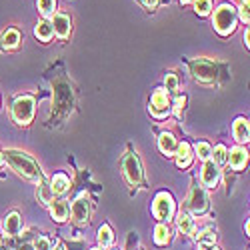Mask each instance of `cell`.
<instances>
[{
    "label": "cell",
    "mask_w": 250,
    "mask_h": 250,
    "mask_svg": "<svg viewBox=\"0 0 250 250\" xmlns=\"http://www.w3.org/2000/svg\"><path fill=\"white\" fill-rule=\"evenodd\" d=\"M196 154L200 160H210V154H212V146L208 142H198L196 144Z\"/></svg>",
    "instance_id": "f1b7e54d"
},
{
    "label": "cell",
    "mask_w": 250,
    "mask_h": 250,
    "mask_svg": "<svg viewBox=\"0 0 250 250\" xmlns=\"http://www.w3.org/2000/svg\"><path fill=\"white\" fill-rule=\"evenodd\" d=\"M36 196H38V200L42 202V204H50V200H52V190H50V184H46L44 180L40 182V186L36 188Z\"/></svg>",
    "instance_id": "cb8c5ba5"
},
{
    "label": "cell",
    "mask_w": 250,
    "mask_h": 250,
    "mask_svg": "<svg viewBox=\"0 0 250 250\" xmlns=\"http://www.w3.org/2000/svg\"><path fill=\"white\" fill-rule=\"evenodd\" d=\"M108 250H118V248H108Z\"/></svg>",
    "instance_id": "ab89813d"
},
{
    "label": "cell",
    "mask_w": 250,
    "mask_h": 250,
    "mask_svg": "<svg viewBox=\"0 0 250 250\" xmlns=\"http://www.w3.org/2000/svg\"><path fill=\"white\" fill-rule=\"evenodd\" d=\"M174 154H176V164L180 166V168H188V166L192 164L194 154H192V148H190V144H188V142L178 144Z\"/></svg>",
    "instance_id": "4fadbf2b"
},
{
    "label": "cell",
    "mask_w": 250,
    "mask_h": 250,
    "mask_svg": "<svg viewBox=\"0 0 250 250\" xmlns=\"http://www.w3.org/2000/svg\"><path fill=\"white\" fill-rule=\"evenodd\" d=\"M174 198L168 194V192H158L156 198H154V204H152V212L158 220L162 222H168L172 216H174Z\"/></svg>",
    "instance_id": "277c9868"
},
{
    "label": "cell",
    "mask_w": 250,
    "mask_h": 250,
    "mask_svg": "<svg viewBox=\"0 0 250 250\" xmlns=\"http://www.w3.org/2000/svg\"><path fill=\"white\" fill-rule=\"evenodd\" d=\"M54 250H64V246H62V244H58V246H56Z\"/></svg>",
    "instance_id": "8d00e7d4"
},
{
    "label": "cell",
    "mask_w": 250,
    "mask_h": 250,
    "mask_svg": "<svg viewBox=\"0 0 250 250\" xmlns=\"http://www.w3.org/2000/svg\"><path fill=\"white\" fill-rule=\"evenodd\" d=\"M164 84H166V92H174V90H178V78H176V74H166Z\"/></svg>",
    "instance_id": "f546056e"
},
{
    "label": "cell",
    "mask_w": 250,
    "mask_h": 250,
    "mask_svg": "<svg viewBox=\"0 0 250 250\" xmlns=\"http://www.w3.org/2000/svg\"><path fill=\"white\" fill-rule=\"evenodd\" d=\"M92 250H100V248H92Z\"/></svg>",
    "instance_id": "60d3db41"
},
{
    "label": "cell",
    "mask_w": 250,
    "mask_h": 250,
    "mask_svg": "<svg viewBox=\"0 0 250 250\" xmlns=\"http://www.w3.org/2000/svg\"><path fill=\"white\" fill-rule=\"evenodd\" d=\"M236 12H238L236 16H240L242 22H246V24H248V20H250V14H248V0H246V2H240V8H238Z\"/></svg>",
    "instance_id": "1f68e13d"
},
{
    "label": "cell",
    "mask_w": 250,
    "mask_h": 250,
    "mask_svg": "<svg viewBox=\"0 0 250 250\" xmlns=\"http://www.w3.org/2000/svg\"><path fill=\"white\" fill-rule=\"evenodd\" d=\"M232 132H234V138L238 144H246L248 142V136H250V128H248V120L246 118H236L234 124H232Z\"/></svg>",
    "instance_id": "2e32d148"
},
{
    "label": "cell",
    "mask_w": 250,
    "mask_h": 250,
    "mask_svg": "<svg viewBox=\"0 0 250 250\" xmlns=\"http://www.w3.org/2000/svg\"><path fill=\"white\" fill-rule=\"evenodd\" d=\"M122 168H124V176H126V180H128L132 186H136V184L142 182V164H140L138 154H134V152L126 154Z\"/></svg>",
    "instance_id": "8992f818"
},
{
    "label": "cell",
    "mask_w": 250,
    "mask_h": 250,
    "mask_svg": "<svg viewBox=\"0 0 250 250\" xmlns=\"http://www.w3.org/2000/svg\"><path fill=\"white\" fill-rule=\"evenodd\" d=\"M142 2H144V6L150 8V10H154L158 6V0H142Z\"/></svg>",
    "instance_id": "836d02e7"
},
{
    "label": "cell",
    "mask_w": 250,
    "mask_h": 250,
    "mask_svg": "<svg viewBox=\"0 0 250 250\" xmlns=\"http://www.w3.org/2000/svg\"><path fill=\"white\" fill-rule=\"evenodd\" d=\"M240 2H246V0H240Z\"/></svg>",
    "instance_id": "b9f144b4"
},
{
    "label": "cell",
    "mask_w": 250,
    "mask_h": 250,
    "mask_svg": "<svg viewBox=\"0 0 250 250\" xmlns=\"http://www.w3.org/2000/svg\"><path fill=\"white\" fill-rule=\"evenodd\" d=\"M68 188H70V178H68L66 174L58 172V174L52 176V180H50V190H52V194L62 196V194L68 192Z\"/></svg>",
    "instance_id": "5bb4252c"
},
{
    "label": "cell",
    "mask_w": 250,
    "mask_h": 250,
    "mask_svg": "<svg viewBox=\"0 0 250 250\" xmlns=\"http://www.w3.org/2000/svg\"><path fill=\"white\" fill-rule=\"evenodd\" d=\"M70 214H72V220L76 224H88L90 220V198L82 192L74 202H72V208H70Z\"/></svg>",
    "instance_id": "52a82bcc"
},
{
    "label": "cell",
    "mask_w": 250,
    "mask_h": 250,
    "mask_svg": "<svg viewBox=\"0 0 250 250\" xmlns=\"http://www.w3.org/2000/svg\"><path fill=\"white\" fill-rule=\"evenodd\" d=\"M150 114L154 118H166L170 114V96L164 88H158L150 96Z\"/></svg>",
    "instance_id": "5b68a950"
},
{
    "label": "cell",
    "mask_w": 250,
    "mask_h": 250,
    "mask_svg": "<svg viewBox=\"0 0 250 250\" xmlns=\"http://www.w3.org/2000/svg\"><path fill=\"white\" fill-rule=\"evenodd\" d=\"M236 8L230 6V4H220L214 12V18H212V26L218 34L222 36H228V34H232L234 28H236Z\"/></svg>",
    "instance_id": "7a4b0ae2"
},
{
    "label": "cell",
    "mask_w": 250,
    "mask_h": 250,
    "mask_svg": "<svg viewBox=\"0 0 250 250\" xmlns=\"http://www.w3.org/2000/svg\"><path fill=\"white\" fill-rule=\"evenodd\" d=\"M34 250H52V242H50L46 236H40V238L34 242Z\"/></svg>",
    "instance_id": "4dcf8cb0"
},
{
    "label": "cell",
    "mask_w": 250,
    "mask_h": 250,
    "mask_svg": "<svg viewBox=\"0 0 250 250\" xmlns=\"http://www.w3.org/2000/svg\"><path fill=\"white\" fill-rule=\"evenodd\" d=\"M34 106H36L34 96H30V94L18 96L12 104V118L16 120V124H20V126L30 124L34 118Z\"/></svg>",
    "instance_id": "3957f363"
},
{
    "label": "cell",
    "mask_w": 250,
    "mask_h": 250,
    "mask_svg": "<svg viewBox=\"0 0 250 250\" xmlns=\"http://www.w3.org/2000/svg\"><path fill=\"white\" fill-rule=\"evenodd\" d=\"M50 214L56 222H64L70 214V206H68V200H54L50 204Z\"/></svg>",
    "instance_id": "9a60e30c"
},
{
    "label": "cell",
    "mask_w": 250,
    "mask_h": 250,
    "mask_svg": "<svg viewBox=\"0 0 250 250\" xmlns=\"http://www.w3.org/2000/svg\"><path fill=\"white\" fill-rule=\"evenodd\" d=\"M192 72H194V78L200 80V82H212L216 78V66L212 62L208 60H196L192 64Z\"/></svg>",
    "instance_id": "30bf717a"
},
{
    "label": "cell",
    "mask_w": 250,
    "mask_h": 250,
    "mask_svg": "<svg viewBox=\"0 0 250 250\" xmlns=\"http://www.w3.org/2000/svg\"><path fill=\"white\" fill-rule=\"evenodd\" d=\"M194 228H196V222L190 214H180L178 216V230L182 234H194Z\"/></svg>",
    "instance_id": "7402d4cb"
},
{
    "label": "cell",
    "mask_w": 250,
    "mask_h": 250,
    "mask_svg": "<svg viewBox=\"0 0 250 250\" xmlns=\"http://www.w3.org/2000/svg\"><path fill=\"white\" fill-rule=\"evenodd\" d=\"M200 250H218L216 244H206V246H200Z\"/></svg>",
    "instance_id": "d590c367"
},
{
    "label": "cell",
    "mask_w": 250,
    "mask_h": 250,
    "mask_svg": "<svg viewBox=\"0 0 250 250\" xmlns=\"http://www.w3.org/2000/svg\"><path fill=\"white\" fill-rule=\"evenodd\" d=\"M20 230H22V216L18 212H10L4 220V232L8 236H16Z\"/></svg>",
    "instance_id": "e0dca14e"
},
{
    "label": "cell",
    "mask_w": 250,
    "mask_h": 250,
    "mask_svg": "<svg viewBox=\"0 0 250 250\" xmlns=\"http://www.w3.org/2000/svg\"><path fill=\"white\" fill-rule=\"evenodd\" d=\"M34 34L38 40H42V42H48V40L54 36V30H52V24L46 22V20H40V22L34 26Z\"/></svg>",
    "instance_id": "d6986e66"
},
{
    "label": "cell",
    "mask_w": 250,
    "mask_h": 250,
    "mask_svg": "<svg viewBox=\"0 0 250 250\" xmlns=\"http://www.w3.org/2000/svg\"><path fill=\"white\" fill-rule=\"evenodd\" d=\"M154 242L158 246H166L170 242V228L166 226V224H158L154 228Z\"/></svg>",
    "instance_id": "603a6c76"
},
{
    "label": "cell",
    "mask_w": 250,
    "mask_h": 250,
    "mask_svg": "<svg viewBox=\"0 0 250 250\" xmlns=\"http://www.w3.org/2000/svg\"><path fill=\"white\" fill-rule=\"evenodd\" d=\"M212 10V0H194V12L200 16L210 14Z\"/></svg>",
    "instance_id": "83f0119b"
},
{
    "label": "cell",
    "mask_w": 250,
    "mask_h": 250,
    "mask_svg": "<svg viewBox=\"0 0 250 250\" xmlns=\"http://www.w3.org/2000/svg\"><path fill=\"white\" fill-rule=\"evenodd\" d=\"M52 30H54V34L58 36V38H62V40H66L68 36H70V16L68 14H64V12H56L54 16H52Z\"/></svg>",
    "instance_id": "8fae6325"
},
{
    "label": "cell",
    "mask_w": 250,
    "mask_h": 250,
    "mask_svg": "<svg viewBox=\"0 0 250 250\" xmlns=\"http://www.w3.org/2000/svg\"><path fill=\"white\" fill-rule=\"evenodd\" d=\"M38 10L44 18H50L54 16V10H56V0H38Z\"/></svg>",
    "instance_id": "d4e9b609"
},
{
    "label": "cell",
    "mask_w": 250,
    "mask_h": 250,
    "mask_svg": "<svg viewBox=\"0 0 250 250\" xmlns=\"http://www.w3.org/2000/svg\"><path fill=\"white\" fill-rule=\"evenodd\" d=\"M114 242V234H112V228L108 224H102L100 230H98V244L102 248H110Z\"/></svg>",
    "instance_id": "44dd1931"
},
{
    "label": "cell",
    "mask_w": 250,
    "mask_h": 250,
    "mask_svg": "<svg viewBox=\"0 0 250 250\" xmlns=\"http://www.w3.org/2000/svg\"><path fill=\"white\" fill-rule=\"evenodd\" d=\"M2 160H4V156H2V152H0V166H2Z\"/></svg>",
    "instance_id": "74e56055"
},
{
    "label": "cell",
    "mask_w": 250,
    "mask_h": 250,
    "mask_svg": "<svg viewBox=\"0 0 250 250\" xmlns=\"http://www.w3.org/2000/svg\"><path fill=\"white\" fill-rule=\"evenodd\" d=\"M226 156H228L226 146H224V144H218V146L212 150V154H210V160H212L216 166H222V164H226Z\"/></svg>",
    "instance_id": "484cf974"
},
{
    "label": "cell",
    "mask_w": 250,
    "mask_h": 250,
    "mask_svg": "<svg viewBox=\"0 0 250 250\" xmlns=\"http://www.w3.org/2000/svg\"><path fill=\"white\" fill-rule=\"evenodd\" d=\"M196 240H198L200 246L214 244V242H216V234H214V230H210V228H204V230H200V232L196 234Z\"/></svg>",
    "instance_id": "4316f807"
},
{
    "label": "cell",
    "mask_w": 250,
    "mask_h": 250,
    "mask_svg": "<svg viewBox=\"0 0 250 250\" xmlns=\"http://www.w3.org/2000/svg\"><path fill=\"white\" fill-rule=\"evenodd\" d=\"M176 146H178V144H176V140H174V136L170 132H164V134L158 136V148H160L162 154L172 156L176 152Z\"/></svg>",
    "instance_id": "ac0fdd59"
},
{
    "label": "cell",
    "mask_w": 250,
    "mask_h": 250,
    "mask_svg": "<svg viewBox=\"0 0 250 250\" xmlns=\"http://www.w3.org/2000/svg\"><path fill=\"white\" fill-rule=\"evenodd\" d=\"M200 180H202V186H206V188H214L220 180V166H216L212 160H204Z\"/></svg>",
    "instance_id": "9c48e42d"
},
{
    "label": "cell",
    "mask_w": 250,
    "mask_h": 250,
    "mask_svg": "<svg viewBox=\"0 0 250 250\" xmlns=\"http://www.w3.org/2000/svg\"><path fill=\"white\" fill-rule=\"evenodd\" d=\"M180 2H182V4H188V2H190V0H180Z\"/></svg>",
    "instance_id": "f35d334b"
},
{
    "label": "cell",
    "mask_w": 250,
    "mask_h": 250,
    "mask_svg": "<svg viewBox=\"0 0 250 250\" xmlns=\"http://www.w3.org/2000/svg\"><path fill=\"white\" fill-rule=\"evenodd\" d=\"M2 46L6 48V50H12V48H16L18 44H20V32L16 30V28H8L4 34H2Z\"/></svg>",
    "instance_id": "ffe728a7"
},
{
    "label": "cell",
    "mask_w": 250,
    "mask_h": 250,
    "mask_svg": "<svg viewBox=\"0 0 250 250\" xmlns=\"http://www.w3.org/2000/svg\"><path fill=\"white\" fill-rule=\"evenodd\" d=\"M226 162L232 166V170H242L244 166H246V162H248L246 148H242V146L230 148V152H228V156H226Z\"/></svg>",
    "instance_id": "7c38bea8"
},
{
    "label": "cell",
    "mask_w": 250,
    "mask_h": 250,
    "mask_svg": "<svg viewBox=\"0 0 250 250\" xmlns=\"http://www.w3.org/2000/svg\"><path fill=\"white\" fill-rule=\"evenodd\" d=\"M2 156L8 160V164L12 166V170H16V174H20L22 178H26V180H30V182H36V184L44 180L40 166H38L26 152L6 150V152H2Z\"/></svg>",
    "instance_id": "6da1fadb"
},
{
    "label": "cell",
    "mask_w": 250,
    "mask_h": 250,
    "mask_svg": "<svg viewBox=\"0 0 250 250\" xmlns=\"http://www.w3.org/2000/svg\"><path fill=\"white\" fill-rule=\"evenodd\" d=\"M188 208L190 212L200 216L208 210V196L204 192V188H200V186H194L192 192H190V200H188Z\"/></svg>",
    "instance_id": "ba28073f"
},
{
    "label": "cell",
    "mask_w": 250,
    "mask_h": 250,
    "mask_svg": "<svg viewBox=\"0 0 250 250\" xmlns=\"http://www.w3.org/2000/svg\"><path fill=\"white\" fill-rule=\"evenodd\" d=\"M16 250H34V244H30V242H24V244H20Z\"/></svg>",
    "instance_id": "e575fe53"
},
{
    "label": "cell",
    "mask_w": 250,
    "mask_h": 250,
    "mask_svg": "<svg viewBox=\"0 0 250 250\" xmlns=\"http://www.w3.org/2000/svg\"><path fill=\"white\" fill-rule=\"evenodd\" d=\"M184 104H186V98H184V96H178V98H176V102H174V112H176V114H180V112H182Z\"/></svg>",
    "instance_id": "d6a6232c"
}]
</instances>
